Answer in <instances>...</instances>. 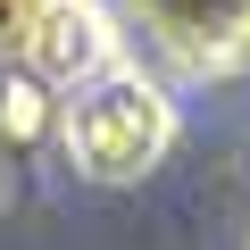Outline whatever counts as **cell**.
<instances>
[{"instance_id": "cell-1", "label": "cell", "mask_w": 250, "mask_h": 250, "mask_svg": "<svg viewBox=\"0 0 250 250\" xmlns=\"http://www.w3.org/2000/svg\"><path fill=\"white\" fill-rule=\"evenodd\" d=\"M175 150V100L150 75H92L67 108V159L92 184H142Z\"/></svg>"}, {"instance_id": "cell-2", "label": "cell", "mask_w": 250, "mask_h": 250, "mask_svg": "<svg viewBox=\"0 0 250 250\" xmlns=\"http://www.w3.org/2000/svg\"><path fill=\"white\" fill-rule=\"evenodd\" d=\"M17 50L34 67V83L75 92V83H92L108 67V17L92 9V0H34L25 25H17Z\"/></svg>"}, {"instance_id": "cell-3", "label": "cell", "mask_w": 250, "mask_h": 250, "mask_svg": "<svg viewBox=\"0 0 250 250\" xmlns=\"http://www.w3.org/2000/svg\"><path fill=\"white\" fill-rule=\"evenodd\" d=\"M34 125H42V83H9V100H0V134H34Z\"/></svg>"}, {"instance_id": "cell-4", "label": "cell", "mask_w": 250, "mask_h": 250, "mask_svg": "<svg viewBox=\"0 0 250 250\" xmlns=\"http://www.w3.org/2000/svg\"><path fill=\"white\" fill-rule=\"evenodd\" d=\"M25 9H34V0H0V42H17V25H25Z\"/></svg>"}]
</instances>
